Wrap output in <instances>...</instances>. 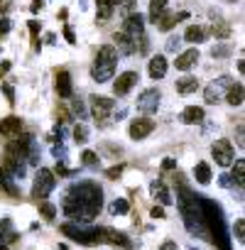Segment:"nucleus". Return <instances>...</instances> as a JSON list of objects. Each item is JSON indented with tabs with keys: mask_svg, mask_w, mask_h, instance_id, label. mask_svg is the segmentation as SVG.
<instances>
[{
	"mask_svg": "<svg viewBox=\"0 0 245 250\" xmlns=\"http://www.w3.org/2000/svg\"><path fill=\"white\" fill-rule=\"evenodd\" d=\"M64 35H66V40H69L71 44L76 42V37H74V32H71V27H66V30H64Z\"/></svg>",
	"mask_w": 245,
	"mask_h": 250,
	"instance_id": "c03bdc74",
	"label": "nucleus"
},
{
	"mask_svg": "<svg viewBox=\"0 0 245 250\" xmlns=\"http://www.w3.org/2000/svg\"><path fill=\"white\" fill-rule=\"evenodd\" d=\"M177 91L179 93H194V91H199V81L194 79V76H186V79H179L177 81Z\"/></svg>",
	"mask_w": 245,
	"mask_h": 250,
	"instance_id": "4be33fe9",
	"label": "nucleus"
},
{
	"mask_svg": "<svg viewBox=\"0 0 245 250\" xmlns=\"http://www.w3.org/2000/svg\"><path fill=\"white\" fill-rule=\"evenodd\" d=\"M167 3L169 0H150V20L155 22L162 13H164V8H167Z\"/></svg>",
	"mask_w": 245,
	"mask_h": 250,
	"instance_id": "b1692460",
	"label": "nucleus"
},
{
	"mask_svg": "<svg viewBox=\"0 0 245 250\" xmlns=\"http://www.w3.org/2000/svg\"><path fill=\"white\" fill-rule=\"evenodd\" d=\"M74 110H76L81 118H86V108H83V103H79V101H76V103H74Z\"/></svg>",
	"mask_w": 245,
	"mask_h": 250,
	"instance_id": "58836bf2",
	"label": "nucleus"
},
{
	"mask_svg": "<svg viewBox=\"0 0 245 250\" xmlns=\"http://www.w3.org/2000/svg\"><path fill=\"white\" fill-rule=\"evenodd\" d=\"M20 130H22V120L20 118L10 115L5 120H0V135H20Z\"/></svg>",
	"mask_w": 245,
	"mask_h": 250,
	"instance_id": "4468645a",
	"label": "nucleus"
},
{
	"mask_svg": "<svg viewBox=\"0 0 245 250\" xmlns=\"http://www.w3.org/2000/svg\"><path fill=\"white\" fill-rule=\"evenodd\" d=\"M113 15V3L110 0H98V20H108Z\"/></svg>",
	"mask_w": 245,
	"mask_h": 250,
	"instance_id": "cd10ccee",
	"label": "nucleus"
},
{
	"mask_svg": "<svg viewBox=\"0 0 245 250\" xmlns=\"http://www.w3.org/2000/svg\"><path fill=\"white\" fill-rule=\"evenodd\" d=\"M143 32H145V18L140 13H130L125 18V22H122V35L138 40V37H143Z\"/></svg>",
	"mask_w": 245,
	"mask_h": 250,
	"instance_id": "0eeeda50",
	"label": "nucleus"
},
{
	"mask_svg": "<svg viewBox=\"0 0 245 250\" xmlns=\"http://www.w3.org/2000/svg\"><path fill=\"white\" fill-rule=\"evenodd\" d=\"M37 30H40V25L32 20V22H30V32H32V35H37Z\"/></svg>",
	"mask_w": 245,
	"mask_h": 250,
	"instance_id": "49530a36",
	"label": "nucleus"
},
{
	"mask_svg": "<svg viewBox=\"0 0 245 250\" xmlns=\"http://www.w3.org/2000/svg\"><path fill=\"white\" fill-rule=\"evenodd\" d=\"M160 91L157 88H147V91H143L140 93V98H138V110L140 113H155L157 108H160Z\"/></svg>",
	"mask_w": 245,
	"mask_h": 250,
	"instance_id": "6e6552de",
	"label": "nucleus"
},
{
	"mask_svg": "<svg viewBox=\"0 0 245 250\" xmlns=\"http://www.w3.org/2000/svg\"><path fill=\"white\" fill-rule=\"evenodd\" d=\"M196 62H199V49H186V52H182V54L177 57L174 64H177L179 71H189Z\"/></svg>",
	"mask_w": 245,
	"mask_h": 250,
	"instance_id": "ddd939ff",
	"label": "nucleus"
},
{
	"mask_svg": "<svg viewBox=\"0 0 245 250\" xmlns=\"http://www.w3.org/2000/svg\"><path fill=\"white\" fill-rule=\"evenodd\" d=\"M150 76L152 79H164L167 76V59L162 54H157V57L150 59Z\"/></svg>",
	"mask_w": 245,
	"mask_h": 250,
	"instance_id": "f3484780",
	"label": "nucleus"
},
{
	"mask_svg": "<svg viewBox=\"0 0 245 250\" xmlns=\"http://www.w3.org/2000/svg\"><path fill=\"white\" fill-rule=\"evenodd\" d=\"M113 101L110 98H105V96H91V108H93V115L98 118V120H103L110 110H113Z\"/></svg>",
	"mask_w": 245,
	"mask_h": 250,
	"instance_id": "9b49d317",
	"label": "nucleus"
},
{
	"mask_svg": "<svg viewBox=\"0 0 245 250\" xmlns=\"http://www.w3.org/2000/svg\"><path fill=\"white\" fill-rule=\"evenodd\" d=\"M186 18H189V13H179V15H174V13H162V15L155 20V25H157V30L167 32V30H172V27H174V22H177V20H186Z\"/></svg>",
	"mask_w": 245,
	"mask_h": 250,
	"instance_id": "f8f14e48",
	"label": "nucleus"
},
{
	"mask_svg": "<svg viewBox=\"0 0 245 250\" xmlns=\"http://www.w3.org/2000/svg\"><path fill=\"white\" fill-rule=\"evenodd\" d=\"M235 235H238V240H243V238H245V221H243V218L235 223Z\"/></svg>",
	"mask_w": 245,
	"mask_h": 250,
	"instance_id": "e433bc0d",
	"label": "nucleus"
},
{
	"mask_svg": "<svg viewBox=\"0 0 245 250\" xmlns=\"http://www.w3.org/2000/svg\"><path fill=\"white\" fill-rule=\"evenodd\" d=\"M81 160H83V165H86V167H93V165H96V152H91V150H86Z\"/></svg>",
	"mask_w": 245,
	"mask_h": 250,
	"instance_id": "72a5a7b5",
	"label": "nucleus"
},
{
	"mask_svg": "<svg viewBox=\"0 0 245 250\" xmlns=\"http://www.w3.org/2000/svg\"><path fill=\"white\" fill-rule=\"evenodd\" d=\"M228 103L230 105H240L243 103V83H235L228 88Z\"/></svg>",
	"mask_w": 245,
	"mask_h": 250,
	"instance_id": "393cba45",
	"label": "nucleus"
},
{
	"mask_svg": "<svg viewBox=\"0 0 245 250\" xmlns=\"http://www.w3.org/2000/svg\"><path fill=\"white\" fill-rule=\"evenodd\" d=\"M103 240H110L113 245H122V248H133V240H128L125 233H118L113 228H105L103 230Z\"/></svg>",
	"mask_w": 245,
	"mask_h": 250,
	"instance_id": "a211bd4d",
	"label": "nucleus"
},
{
	"mask_svg": "<svg viewBox=\"0 0 245 250\" xmlns=\"http://www.w3.org/2000/svg\"><path fill=\"white\" fill-rule=\"evenodd\" d=\"M179 120L186 123V125H199V123L204 120V108H199V105H189V108L182 110Z\"/></svg>",
	"mask_w": 245,
	"mask_h": 250,
	"instance_id": "2eb2a0df",
	"label": "nucleus"
},
{
	"mask_svg": "<svg viewBox=\"0 0 245 250\" xmlns=\"http://www.w3.org/2000/svg\"><path fill=\"white\" fill-rule=\"evenodd\" d=\"M18 235L13 233V223H10V218H3L0 221V240H15Z\"/></svg>",
	"mask_w": 245,
	"mask_h": 250,
	"instance_id": "a878e982",
	"label": "nucleus"
},
{
	"mask_svg": "<svg viewBox=\"0 0 245 250\" xmlns=\"http://www.w3.org/2000/svg\"><path fill=\"white\" fill-rule=\"evenodd\" d=\"M10 27H13V22H10L8 18H3V20H0V37H3V35H8V32H10Z\"/></svg>",
	"mask_w": 245,
	"mask_h": 250,
	"instance_id": "c9c22d12",
	"label": "nucleus"
},
{
	"mask_svg": "<svg viewBox=\"0 0 245 250\" xmlns=\"http://www.w3.org/2000/svg\"><path fill=\"white\" fill-rule=\"evenodd\" d=\"M162 167H164V169H174V167H177V160H172V157H167Z\"/></svg>",
	"mask_w": 245,
	"mask_h": 250,
	"instance_id": "a19ab883",
	"label": "nucleus"
},
{
	"mask_svg": "<svg viewBox=\"0 0 245 250\" xmlns=\"http://www.w3.org/2000/svg\"><path fill=\"white\" fill-rule=\"evenodd\" d=\"M5 71H10V62H5V64H0V74H5Z\"/></svg>",
	"mask_w": 245,
	"mask_h": 250,
	"instance_id": "09e8293b",
	"label": "nucleus"
},
{
	"mask_svg": "<svg viewBox=\"0 0 245 250\" xmlns=\"http://www.w3.org/2000/svg\"><path fill=\"white\" fill-rule=\"evenodd\" d=\"M42 5H44V3H42V0H35V3H32V10L37 13V10H42Z\"/></svg>",
	"mask_w": 245,
	"mask_h": 250,
	"instance_id": "a18cd8bd",
	"label": "nucleus"
},
{
	"mask_svg": "<svg viewBox=\"0 0 245 250\" xmlns=\"http://www.w3.org/2000/svg\"><path fill=\"white\" fill-rule=\"evenodd\" d=\"M199 204H201V221L211 228L213 233V243L221 248V250H230V243H228V233H225V221H223V211L218 204H213L211 199L206 196H199Z\"/></svg>",
	"mask_w": 245,
	"mask_h": 250,
	"instance_id": "f03ea898",
	"label": "nucleus"
},
{
	"mask_svg": "<svg viewBox=\"0 0 245 250\" xmlns=\"http://www.w3.org/2000/svg\"><path fill=\"white\" fill-rule=\"evenodd\" d=\"M233 179H235V182H238V184L243 187V179H245V162H243V160H238V162H235V172H233Z\"/></svg>",
	"mask_w": 245,
	"mask_h": 250,
	"instance_id": "c756f323",
	"label": "nucleus"
},
{
	"mask_svg": "<svg viewBox=\"0 0 245 250\" xmlns=\"http://www.w3.org/2000/svg\"><path fill=\"white\" fill-rule=\"evenodd\" d=\"M120 174V167H113V169H108V177H118Z\"/></svg>",
	"mask_w": 245,
	"mask_h": 250,
	"instance_id": "de8ad7c7",
	"label": "nucleus"
},
{
	"mask_svg": "<svg viewBox=\"0 0 245 250\" xmlns=\"http://www.w3.org/2000/svg\"><path fill=\"white\" fill-rule=\"evenodd\" d=\"M218 98H221L218 86H216V83H213V86H208V88H206V103H218Z\"/></svg>",
	"mask_w": 245,
	"mask_h": 250,
	"instance_id": "2f4dec72",
	"label": "nucleus"
},
{
	"mask_svg": "<svg viewBox=\"0 0 245 250\" xmlns=\"http://www.w3.org/2000/svg\"><path fill=\"white\" fill-rule=\"evenodd\" d=\"M5 96H8V98H10V101H13V98H15V96H13V88H10V86H5Z\"/></svg>",
	"mask_w": 245,
	"mask_h": 250,
	"instance_id": "8fccbe9b",
	"label": "nucleus"
},
{
	"mask_svg": "<svg viewBox=\"0 0 245 250\" xmlns=\"http://www.w3.org/2000/svg\"><path fill=\"white\" fill-rule=\"evenodd\" d=\"M0 250H8V245H5L3 240H0Z\"/></svg>",
	"mask_w": 245,
	"mask_h": 250,
	"instance_id": "3c124183",
	"label": "nucleus"
},
{
	"mask_svg": "<svg viewBox=\"0 0 245 250\" xmlns=\"http://www.w3.org/2000/svg\"><path fill=\"white\" fill-rule=\"evenodd\" d=\"M140 81V74L138 71H125V74H120L118 76V81L113 83V91H115V96H125L135 83Z\"/></svg>",
	"mask_w": 245,
	"mask_h": 250,
	"instance_id": "1a4fd4ad",
	"label": "nucleus"
},
{
	"mask_svg": "<svg viewBox=\"0 0 245 250\" xmlns=\"http://www.w3.org/2000/svg\"><path fill=\"white\" fill-rule=\"evenodd\" d=\"M40 211H42V216H44V218H54V216H57V208H54L52 204H47V201H42V204H40Z\"/></svg>",
	"mask_w": 245,
	"mask_h": 250,
	"instance_id": "473e14b6",
	"label": "nucleus"
},
{
	"mask_svg": "<svg viewBox=\"0 0 245 250\" xmlns=\"http://www.w3.org/2000/svg\"><path fill=\"white\" fill-rule=\"evenodd\" d=\"M184 40H186V42H191V44L204 42V40H206V27H201V25H191V27L184 32Z\"/></svg>",
	"mask_w": 245,
	"mask_h": 250,
	"instance_id": "412c9836",
	"label": "nucleus"
},
{
	"mask_svg": "<svg viewBox=\"0 0 245 250\" xmlns=\"http://www.w3.org/2000/svg\"><path fill=\"white\" fill-rule=\"evenodd\" d=\"M179 44H182V40H179V37H169V40H167V52H177V49H179Z\"/></svg>",
	"mask_w": 245,
	"mask_h": 250,
	"instance_id": "f704fd0d",
	"label": "nucleus"
},
{
	"mask_svg": "<svg viewBox=\"0 0 245 250\" xmlns=\"http://www.w3.org/2000/svg\"><path fill=\"white\" fill-rule=\"evenodd\" d=\"M221 187H228V189H230V187H233V177L223 174V177H221Z\"/></svg>",
	"mask_w": 245,
	"mask_h": 250,
	"instance_id": "ea45409f",
	"label": "nucleus"
},
{
	"mask_svg": "<svg viewBox=\"0 0 245 250\" xmlns=\"http://www.w3.org/2000/svg\"><path fill=\"white\" fill-rule=\"evenodd\" d=\"M57 187V179H54V174L49 172V169H37V174H35V189H32V194H35V199H47L49 194H52V189Z\"/></svg>",
	"mask_w": 245,
	"mask_h": 250,
	"instance_id": "39448f33",
	"label": "nucleus"
},
{
	"mask_svg": "<svg viewBox=\"0 0 245 250\" xmlns=\"http://www.w3.org/2000/svg\"><path fill=\"white\" fill-rule=\"evenodd\" d=\"M74 138H76V143H86L88 140V128H86V125H76V128H74Z\"/></svg>",
	"mask_w": 245,
	"mask_h": 250,
	"instance_id": "7c9ffc66",
	"label": "nucleus"
},
{
	"mask_svg": "<svg viewBox=\"0 0 245 250\" xmlns=\"http://www.w3.org/2000/svg\"><path fill=\"white\" fill-rule=\"evenodd\" d=\"M0 184L5 187V191H10V194H18V187L13 184V174H8L3 167H0Z\"/></svg>",
	"mask_w": 245,
	"mask_h": 250,
	"instance_id": "bb28decb",
	"label": "nucleus"
},
{
	"mask_svg": "<svg viewBox=\"0 0 245 250\" xmlns=\"http://www.w3.org/2000/svg\"><path fill=\"white\" fill-rule=\"evenodd\" d=\"M110 211H113V213H128V211H130V204H128L125 199H115V201L110 204Z\"/></svg>",
	"mask_w": 245,
	"mask_h": 250,
	"instance_id": "c85d7f7f",
	"label": "nucleus"
},
{
	"mask_svg": "<svg viewBox=\"0 0 245 250\" xmlns=\"http://www.w3.org/2000/svg\"><path fill=\"white\" fill-rule=\"evenodd\" d=\"M228 52H230L228 47H213V52H211V54H213V57H225Z\"/></svg>",
	"mask_w": 245,
	"mask_h": 250,
	"instance_id": "4c0bfd02",
	"label": "nucleus"
},
{
	"mask_svg": "<svg viewBox=\"0 0 245 250\" xmlns=\"http://www.w3.org/2000/svg\"><path fill=\"white\" fill-rule=\"evenodd\" d=\"M211 155H213L216 165H221V167H230L233 165V157H235L230 140H216L213 147H211Z\"/></svg>",
	"mask_w": 245,
	"mask_h": 250,
	"instance_id": "423d86ee",
	"label": "nucleus"
},
{
	"mask_svg": "<svg viewBox=\"0 0 245 250\" xmlns=\"http://www.w3.org/2000/svg\"><path fill=\"white\" fill-rule=\"evenodd\" d=\"M160 250H179V248H177V243H174V240H167Z\"/></svg>",
	"mask_w": 245,
	"mask_h": 250,
	"instance_id": "79ce46f5",
	"label": "nucleus"
},
{
	"mask_svg": "<svg viewBox=\"0 0 245 250\" xmlns=\"http://www.w3.org/2000/svg\"><path fill=\"white\" fill-rule=\"evenodd\" d=\"M152 130H155V123H152L150 118H138V120L130 123V138H133V140H143V138H147Z\"/></svg>",
	"mask_w": 245,
	"mask_h": 250,
	"instance_id": "9d476101",
	"label": "nucleus"
},
{
	"mask_svg": "<svg viewBox=\"0 0 245 250\" xmlns=\"http://www.w3.org/2000/svg\"><path fill=\"white\" fill-rule=\"evenodd\" d=\"M57 93H59L61 98H71L74 88H71V76H69V71H59V74H57Z\"/></svg>",
	"mask_w": 245,
	"mask_h": 250,
	"instance_id": "dca6fc26",
	"label": "nucleus"
},
{
	"mask_svg": "<svg viewBox=\"0 0 245 250\" xmlns=\"http://www.w3.org/2000/svg\"><path fill=\"white\" fill-rule=\"evenodd\" d=\"M115 44H118V49H120L122 54H135V49H138L135 40H133V37H128V35H122V32H118V35H115Z\"/></svg>",
	"mask_w": 245,
	"mask_h": 250,
	"instance_id": "6ab92c4d",
	"label": "nucleus"
},
{
	"mask_svg": "<svg viewBox=\"0 0 245 250\" xmlns=\"http://www.w3.org/2000/svg\"><path fill=\"white\" fill-rule=\"evenodd\" d=\"M179 211H182V218H184V223H186V228L191 233H204L201 204H199V196L189 187H182L179 189Z\"/></svg>",
	"mask_w": 245,
	"mask_h": 250,
	"instance_id": "7ed1b4c3",
	"label": "nucleus"
},
{
	"mask_svg": "<svg viewBox=\"0 0 245 250\" xmlns=\"http://www.w3.org/2000/svg\"><path fill=\"white\" fill-rule=\"evenodd\" d=\"M152 218H164V211H162L160 206H155V208H152Z\"/></svg>",
	"mask_w": 245,
	"mask_h": 250,
	"instance_id": "37998d69",
	"label": "nucleus"
},
{
	"mask_svg": "<svg viewBox=\"0 0 245 250\" xmlns=\"http://www.w3.org/2000/svg\"><path fill=\"white\" fill-rule=\"evenodd\" d=\"M194 177H196L199 184H208V182H211V167H208L206 162H199V165L194 167Z\"/></svg>",
	"mask_w": 245,
	"mask_h": 250,
	"instance_id": "5701e85b",
	"label": "nucleus"
},
{
	"mask_svg": "<svg viewBox=\"0 0 245 250\" xmlns=\"http://www.w3.org/2000/svg\"><path fill=\"white\" fill-rule=\"evenodd\" d=\"M74 196H76V204H79V218L81 221H91L101 206H103V191L98 184L93 182H81V184H74L69 189Z\"/></svg>",
	"mask_w": 245,
	"mask_h": 250,
	"instance_id": "f257e3e1",
	"label": "nucleus"
},
{
	"mask_svg": "<svg viewBox=\"0 0 245 250\" xmlns=\"http://www.w3.org/2000/svg\"><path fill=\"white\" fill-rule=\"evenodd\" d=\"M150 189H152V196H155L160 204H164V206H167V204H172V196H169V191H167L164 182H160V179H157V182H152V187H150Z\"/></svg>",
	"mask_w": 245,
	"mask_h": 250,
	"instance_id": "aec40b11",
	"label": "nucleus"
},
{
	"mask_svg": "<svg viewBox=\"0 0 245 250\" xmlns=\"http://www.w3.org/2000/svg\"><path fill=\"white\" fill-rule=\"evenodd\" d=\"M115 62H118V49H115L113 44H103V47L98 49V57H96L93 69H91V76H93L98 83L108 81V79L113 76V71H115Z\"/></svg>",
	"mask_w": 245,
	"mask_h": 250,
	"instance_id": "20e7f679",
	"label": "nucleus"
}]
</instances>
